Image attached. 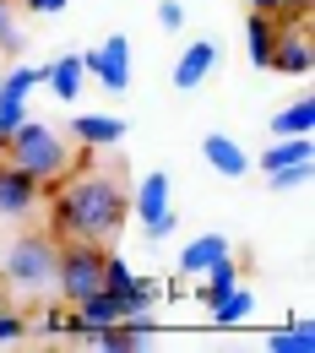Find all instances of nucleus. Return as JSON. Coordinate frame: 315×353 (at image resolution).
I'll return each instance as SVG.
<instances>
[{
    "instance_id": "f257e3e1",
    "label": "nucleus",
    "mask_w": 315,
    "mask_h": 353,
    "mask_svg": "<svg viewBox=\"0 0 315 353\" xmlns=\"http://www.w3.org/2000/svg\"><path fill=\"white\" fill-rule=\"evenodd\" d=\"M60 196H65V212H71V239H98V245H114L131 223V190L120 185V174H103V169H65L54 179Z\"/></svg>"
},
{
    "instance_id": "f03ea898",
    "label": "nucleus",
    "mask_w": 315,
    "mask_h": 353,
    "mask_svg": "<svg viewBox=\"0 0 315 353\" xmlns=\"http://www.w3.org/2000/svg\"><path fill=\"white\" fill-rule=\"evenodd\" d=\"M71 152H77L71 136H60L54 125L33 120V114L6 136V147H0V158H11L22 174H33L39 185H54V179L65 174V169H71Z\"/></svg>"
},
{
    "instance_id": "7ed1b4c3",
    "label": "nucleus",
    "mask_w": 315,
    "mask_h": 353,
    "mask_svg": "<svg viewBox=\"0 0 315 353\" xmlns=\"http://www.w3.org/2000/svg\"><path fill=\"white\" fill-rule=\"evenodd\" d=\"M103 245L98 239H60L54 245V277H49V288H54V299L60 305H77L82 294H92L98 283H103Z\"/></svg>"
},
{
    "instance_id": "20e7f679",
    "label": "nucleus",
    "mask_w": 315,
    "mask_h": 353,
    "mask_svg": "<svg viewBox=\"0 0 315 353\" xmlns=\"http://www.w3.org/2000/svg\"><path fill=\"white\" fill-rule=\"evenodd\" d=\"M54 277V239L49 234H17L0 256V283L22 294H44Z\"/></svg>"
},
{
    "instance_id": "39448f33",
    "label": "nucleus",
    "mask_w": 315,
    "mask_h": 353,
    "mask_svg": "<svg viewBox=\"0 0 315 353\" xmlns=\"http://www.w3.org/2000/svg\"><path fill=\"white\" fill-rule=\"evenodd\" d=\"M82 71L92 82H103V92H125L131 88V39L125 33H109L98 49L82 54Z\"/></svg>"
},
{
    "instance_id": "423d86ee",
    "label": "nucleus",
    "mask_w": 315,
    "mask_h": 353,
    "mask_svg": "<svg viewBox=\"0 0 315 353\" xmlns=\"http://www.w3.org/2000/svg\"><path fill=\"white\" fill-rule=\"evenodd\" d=\"M39 201H44V185L33 174H22L11 158H0V223H22L39 212Z\"/></svg>"
},
{
    "instance_id": "0eeeda50",
    "label": "nucleus",
    "mask_w": 315,
    "mask_h": 353,
    "mask_svg": "<svg viewBox=\"0 0 315 353\" xmlns=\"http://www.w3.org/2000/svg\"><path fill=\"white\" fill-rule=\"evenodd\" d=\"M310 65H315V49H310V33H305V17H294V22L277 28L267 71H277V77H310Z\"/></svg>"
},
{
    "instance_id": "6e6552de",
    "label": "nucleus",
    "mask_w": 315,
    "mask_h": 353,
    "mask_svg": "<svg viewBox=\"0 0 315 353\" xmlns=\"http://www.w3.org/2000/svg\"><path fill=\"white\" fill-rule=\"evenodd\" d=\"M71 141L98 147V152H114V147L125 141V120H120V114H77V120H71Z\"/></svg>"
},
{
    "instance_id": "1a4fd4ad",
    "label": "nucleus",
    "mask_w": 315,
    "mask_h": 353,
    "mask_svg": "<svg viewBox=\"0 0 315 353\" xmlns=\"http://www.w3.org/2000/svg\"><path fill=\"white\" fill-rule=\"evenodd\" d=\"M201 158L212 163V174H223V179H245L250 169H256V163H250V152H245L234 136H223V131L201 141Z\"/></svg>"
},
{
    "instance_id": "9d476101",
    "label": "nucleus",
    "mask_w": 315,
    "mask_h": 353,
    "mask_svg": "<svg viewBox=\"0 0 315 353\" xmlns=\"http://www.w3.org/2000/svg\"><path fill=\"white\" fill-rule=\"evenodd\" d=\"M163 212H174V207H169V174H163V169H147L141 185L131 190V218L152 223V218H163Z\"/></svg>"
},
{
    "instance_id": "9b49d317",
    "label": "nucleus",
    "mask_w": 315,
    "mask_h": 353,
    "mask_svg": "<svg viewBox=\"0 0 315 353\" xmlns=\"http://www.w3.org/2000/svg\"><path fill=\"white\" fill-rule=\"evenodd\" d=\"M212 65H218V44L196 39V44H190L180 60H174V88H180V92H196L207 77H212Z\"/></svg>"
},
{
    "instance_id": "f8f14e48",
    "label": "nucleus",
    "mask_w": 315,
    "mask_h": 353,
    "mask_svg": "<svg viewBox=\"0 0 315 353\" xmlns=\"http://www.w3.org/2000/svg\"><path fill=\"white\" fill-rule=\"evenodd\" d=\"M223 256H234V245H228L223 234H196V239L180 250V277H201L207 266L223 261Z\"/></svg>"
},
{
    "instance_id": "ddd939ff",
    "label": "nucleus",
    "mask_w": 315,
    "mask_h": 353,
    "mask_svg": "<svg viewBox=\"0 0 315 353\" xmlns=\"http://www.w3.org/2000/svg\"><path fill=\"white\" fill-rule=\"evenodd\" d=\"M88 82V71H82V54H60L54 65H44V88L60 98V103H77V92Z\"/></svg>"
},
{
    "instance_id": "4468645a",
    "label": "nucleus",
    "mask_w": 315,
    "mask_h": 353,
    "mask_svg": "<svg viewBox=\"0 0 315 353\" xmlns=\"http://www.w3.org/2000/svg\"><path fill=\"white\" fill-rule=\"evenodd\" d=\"M310 136H272V147L261 152V158H250L261 174H272V169H288V163H310Z\"/></svg>"
},
{
    "instance_id": "2eb2a0df",
    "label": "nucleus",
    "mask_w": 315,
    "mask_h": 353,
    "mask_svg": "<svg viewBox=\"0 0 315 353\" xmlns=\"http://www.w3.org/2000/svg\"><path fill=\"white\" fill-rule=\"evenodd\" d=\"M250 310H256V294H250V288H245V277H239L234 288H223V294L207 305V315H212L218 326H245V321H250Z\"/></svg>"
},
{
    "instance_id": "dca6fc26",
    "label": "nucleus",
    "mask_w": 315,
    "mask_h": 353,
    "mask_svg": "<svg viewBox=\"0 0 315 353\" xmlns=\"http://www.w3.org/2000/svg\"><path fill=\"white\" fill-rule=\"evenodd\" d=\"M277 17L272 11H250V22H245V54H250V65H267L272 44H277Z\"/></svg>"
},
{
    "instance_id": "f3484780",
    "label": "nucleus",
    "mask_w": 315,
    "mask_h": 353,
    "mask_svg": "<svg viewBox=\"0 0 315 353\" xmlns=\"http://www.w3.org/2000/svg\"><path fill=\"white\" fill-rule=\"evenodd\" d=\"M315 131V103L310 98H294L288 109L272 114V136H310Z\"/></svg>"
},
{
    "instance_id": "a211bd4d",
    "label": "nucleus",
    "mask_w": 315,
    "mask_h": 353,
    "mask_svg": "<svg viewBox=\"0 0 315 353\" xmlns=\"http://www.w3.org/2000/svg\"><path fill=\"white\" fill-rule=\"evenodd\" d=\"M267 353H315V326L310 321H288L283 332L267 337Z\"/></svg>"
},
{
    "instance_id": "6ab92c4d",
    "label": "nucleus",
    "mask_w": 315,
    "mask_h": 353,
    "mask_svg": "<svg viewBox=\"0 0 315 353\" xmlns=\"http://www.w3.org/2000/svg\"><path fill=\"white\" fill-rule=\"evenodd\" d=\"M158 299H163V283L158 277H136L131 288L120 294V315H152Z\"/></svg>"
},
{
    "instance_id": "aec40b11",
    "label": "nucleus",
    "mask_w": 315,
    "mask_h": 353,
    "mask_svg": "<svg viewBox=\"0 0 315 353\" xmlns=\"http://www.w3.org/2000/svg\"><path fill=\"white\" fill-rule=\"evenodd\" d=\"M131 283H136V272H131V266H125V256H114V250H109V256H103V283H98V288L120 299V294H125Z\"/></svg>"
},
{
    "instance_id": "412c9836",
    "label": "nucleus",
    "mask_w": 315,
    "mask_h": 353,
    "mask_svg": "<svg viewBox=\"0 0 315 353\" xmlns=\"http://www.w3.org/2000/svg\"><path fill=\"white\" fill-rule=\"evenodd\" d=\"M28 332H33V321H28L22 310H6V305H0V348H22Z\"/></svg>"
},
{
    "instance_id": "4be33fe9",
    "label": "nucleus",
    "mask_w": 315,
    "mask_h": 353,
    "mask_svg": "<svg viewBox=\"0 0 315 353\" xmlns=\"http://www.w3.org/2000/svg\"><path fill=\"white\" fill-rule=\"evenodd\" d=\"M22 28H17V0H0V54H22Z\"/></svg>"
},
{
    "instance_id": "5701e85b",
    "label": "nucleus",
    "mask_w": 315,
    "mask_h": 353,
    "mask_svg": "<svg viewBox=\"0 0 315 353\" xmlns=\"http://www.w3.org/2000/svg\"><path fill=\"white\" fill-rule=\"evenodd\" d=\"M310 174H315V158H310V163H288V169H272L267 185H272V190H299V185H310Z\"/></svg>"
},
{
    "instance_id": "b1692460",
    "label": "nucleus",
    "mask_w": 315,
    "mask_h": 353,
    "mask_svg": "<svg viewBox=\"0 0 315 353\" xmlns=\"http://www.w3.org/2000/svg\"><path fill=\"white\" fill-rule=\"evenodd\" d=\"M65 315H71V305H60V299H54V305L39 315V332H44V337H65Z\"/></svg>"
},
{
    "instance_id": "393cba45",
    "label": "nucleus",
    "mask_w": 315,
    "mask_h": 353,
    "mask_svg": "<svg viewBox=\"0 0 315 353\" xmlns=\"http://www.w3.org/2000/svg\"><path fill=\"white\" fill-rule=\"evenodd\" d=\"M158 22H163L169 33H180V28H185V6H180V0H158Z\"/></svg>"
},
{
    "instance_id": "a878e982",
    "label": "nucleus",
    "mask_w": 315,
    "mask_h": 353,
    "mask_svg": "<svg viewBox=\"0 0 315 353\" xmlns=\"http://www.w3.org/2000/svg\"><path fill=\"white\" fill-rule=\"evenodd\" d=\"M141 234H147V245H163V239H169V234H174V212H163V218L141 223Z\"/></svg>"
},
{
    "instance_id": "bb28decb",
    "label": "nucleus",
    "mask_w": 315,
    "mask_h": 353,
    "mask_svg": "<svg viewBox=\"0 0 315 353\" xmlns=\"http://www.w3.org/2000/svg\"><path fill=\"white\" fill-rule=\"evenodd\" d=\"M71 0H22V11H33V17H54V11H65Z\"/></svg>"
},
{
    "instance_id": "cd10ccee",
    "label": "nucleus",
    "mask_w": 315,
    "mask_h": 353,
    "mask_svg": "<svg viewBox=\"0 0 315 353\" xmlns=\"http://www.w3.org/2000/svg\"><path fill=\"white\" fill-rule=\"evenodd\" d=\"M310 6H315V0H283V17H277V22H294V17H310Z\"/></svg>"
},
{
    "instance_id": "c85d7f7f",
    "label": "nucleus",
    "mask_w": 315,
    "mask_h": 353,
    "mask_svg": "<svg viewBox=\"0 0 315 353\" xmlns=\"http://www.w3.org/2000/svg\"><path fill=\"white\" fill-rule=\"evenodd\" d=\"M250 11H272V17H283V0H245Z\"/></svg>"
},
{
    "instance_id": "c756f323",
    "label": "nucleus",
    "mask_w": 315,
    "mask_h": 353,
    "mask_svg": "<svg viewBox=\"0 0 315 353\" xmlns=\"http://www.w3.org/2000/svg\"><path fill=\"white\" fill-rule=\"evenodd\" d=\"M0 305H6V283H0Z\"/></svg>"
}]
</instances>
